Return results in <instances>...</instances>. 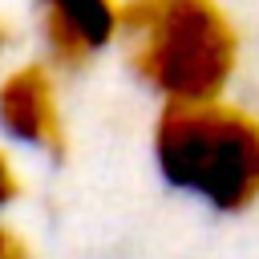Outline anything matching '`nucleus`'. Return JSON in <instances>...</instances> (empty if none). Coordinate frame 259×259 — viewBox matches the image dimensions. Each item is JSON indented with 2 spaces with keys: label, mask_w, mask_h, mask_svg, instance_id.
<instances>
[{
  "label": "nucleus",
  "mask_w": 259,
  "mask_h": 259,
  "mask_svg": "<svg viewBox=\"0 0 259 259\" xmlns=\"http://www.w3.org/2000/svg\"><path fill=\"white\" fill-rule=\"evenodd\" d=\"M117 40L130 69L166 101L223 97L239 65V36L214 0H125Z\"/></svg>",
  "instance_id": "1"
},
{
  "label": "nucleus",
  "mask_w": 259,
  "mask_h": 259,
  "mask_svg": "<svg viewBox=\"0 0 259 259\" xmlns=\"http://www.w3.org/2000/svg\"><path fill=\"white\" fill-rule=\"evenodd\" d=\"M0 125L36 150H65V121L57 105V85L45 65H20L0 81Z\"/></svg>",
  "instance_id": "3"
},
{
  "label": "nucleus",
  "mask_w": 259,
  "mask_h": 259,
  "mask_svg": "<svg viewBox=\"0 0 259 259\" xmlns=\"http://www.w3.org/2000/svg\"><path fill=\"white\" fill-rule=\"evenodd\" d=\"M158 170L219 210L259 198V117L223 97L166 101L154 125Z\"/></svg>",
  "instance_id": "2"
},
{
  "label": "nucleus",
  "mask_w": 259,
  "mask_h": 259,
  "mask_svg": "<svg viewBox=\"0 0 259 259\" xmlns=\"http://www.w3.org/2000/svg\"><path fill=\"white\" fill-rule=\"evenodd\" d=\"M4 40H8V36H4V24H0V49H4Z\"/></svg>",
  "instance_id": "7"
},
{
  "label": "nucleus",
  "mask_w": 259,
  "mask_h": 259,
  "mask_svg": "<svg viewBox=\"0 0 259 259\" xmlns=\"http://www.w3.org/2000/svg\"><path fill=\"white\" fill-rule=\"evenodd\" d=\"M45 4L65 8L69 16H77L97 45H105V40L117 36V8H121L117 0H45Z\"/></svg>",
  "instance_id": "4"
},
{
  "label": "nucleus",
  "mask_w": 259,
  "mask_h": 259,
  "mask_svg": "<svg viewBox=\"0 0 259 259\" xmlns=\"http://www.w3.org/2000/svg\"><path fill=\"white\" fill-rule=\"evenodd\" d=\"M0 259H32V247L4 223H0Z\"/></svg>",
  "instance_id": "6"
},
{
  "label": "nucleus",
  "mask_w": 259,
  "mask_h": 259,
  "mask_svg": "<svg viewBox=\"0 0 259 259\" xmlns=\"http://www.w3.org/2000/svg\"><path fill=\"white\" fill-rule=\"evenodd\" d=\"M16 194H20V178H16V166H12V158L0 150V206L16 202Z\"/></svg>",
  "instance_id": "5"
}]
</instances>
